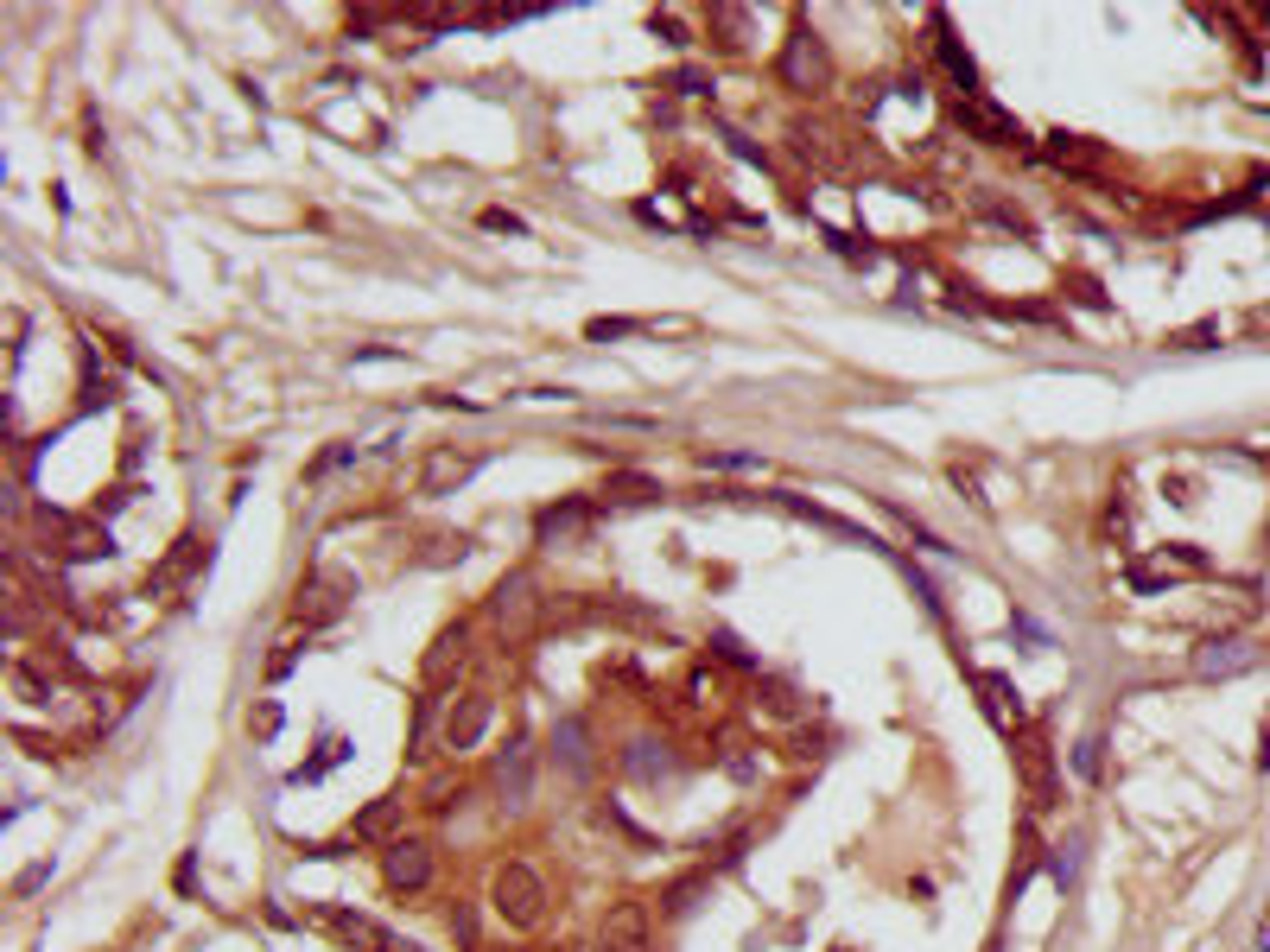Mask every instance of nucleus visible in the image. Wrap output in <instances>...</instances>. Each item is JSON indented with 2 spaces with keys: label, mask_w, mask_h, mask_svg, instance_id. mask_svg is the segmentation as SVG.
<instances>
[{
  "label": "nucleus",
  "mask_w": 1270,
  "mask_h": 952,
  "mask_svg": "<svg viewBox=\"0 0 1270 952\" xmlns=\"http://www.w3.org/2000/svg\"><path fill=\"white\" fill-rule=\"evenodd\" d=\"M978 217H985V222H1004L1010 235H1023V229H1029V222H1023V210H1010V204H991V197H978Z\"/></svg>",
  "instance_id": "nucleus-32"
},
{
  "label": "nucleus",
  "mask_w": 1270,
  "mask_h": 952,
  "mask_svg": "<svg viewBox=\"0 0 1270 952\" xmlns=\"http://www.w3.org/2000/svg\"><path fill=\"white\" fill-rule=\"evenodd\" d=\"M432 705H439V698H419V711H413V749H419L426 731H432Z\"/></svg>",
  "instance_id": "nucleus-38"
},
{
  "label": "nucleus",
  "mask_w": 1270,
  "mask_h": 952,
  "mask_svg": "<svg viewBox=\"0 0 1270 952\" xmlns=\"http://www.w3.org/2000/svg\"><path fill=\"white\" fill-rule=\"evenodd\" d=\"M794 147L807 152V159H820V166H839V147H832V134H826V127H807V121H794Z\"/></svg>",
  "instance_id": "nucleus-25"
},
{
  "label": "nucleus",
  "mask_w": 1270,
  "mask_h": 952,
  "mask_svg": "<svg viewBox=\"0 0 1270 952\" xmlns=\"http://www.w3.org/2000/svg\"><path fill=\"white\" fill-rule=\"evenodd\" d=\"M1207 572V552L1200 547H1157L1150 559L1131 565V590H1162V585H1182V578H1200Z\"/></svg>",
  "instance_id": "nucleus-5"
},
{
  "label": "nucleus",
  "mask_w": 1270,
  "mask_h": 952,
  "mask_svg": "<svg viewBox=\"0 0 1270 952\" xmlns=\"http://www.w3.org/2000/svg\"><path fill=\"white\" fill-rule=\"evenodd\" d=\"M655 33L668 38V45H686V33H680V20H673V13H655Z\"/></svg>",
  "instance_id": "nucleus-41"
},
{
  "label": "nucleus",
  "mask_w": 1270,
  "mask_h": 952,
  "mask_svg": "<svg viewBox=\"0 0 1270 952\" xmlns=\"http://www.w3.org/2000/svg\"><path fill=\"white\" fill-rule=\"evenodd\" d=\"M1067 293L1080 298V305H1092V312H1106V293H1099V286H1092V280H1074V286H1067Z\"/></svg>",
  "instance_id": "nucleus-39"
},
{
  "label": "nucleus",
  "mask_w": 1270,
  "mask_h": 952,
  "mask_svg": "<svg viewBox=\"0 0 1270 952\" xmlns=\"http://www.w3.org/2000/svg\"><path fill=\"white\" fill-rule=\"evenodd\" d=\"M553 756H560L565 774H591V724H585V718H560Z\"/></svg>",
  "instance_id": "nucleus-18"
},
{
  "label": "nucleus",
  "mask_w": 1270,
  "mask_h": 952,
  "mask_svg": "<svg viewBox=\"0 0 1270 952\" xmlns=\"http://www.w3.org/2000/svg\"><path fill=\"white\" fill-rule=\"evenodd\" d=\"M724 141H731V152H737V159H749V166H769V159H762V147H749L744 134H724Z\"/></svg>",
  "instance_id": "nucleus-40"
},
{
  "label": "nucleus",
  "mask_w": 1270,
  "mask_h": 952,
  "mask_svg": "<svg viewBox=\"0 0 1270 952\" xmlns=\"http://www.w3.org/2000/svg\"><path fill=\"white\" fill-rule=\"evenodd\" d=\"M598 496L610 502V509H642V502H655V496H661V483H655V476H642V471H616Z\"/></svg>",
  "instance_id": "nucleus-21"
},
{
  "label": "nucleus",
  "mask_w": 1270,
  "mask_h": 952,
  "mask_svg": "<svg viewBox=\"0 0 1270 952\" xmlns=\"http://www.w3.org/2000/svg\"><path fill=\"white\" fill-rule=\"evenodd\" d=\"M401 813H407V806H401V794H381V801H369L363 813H356V819H350L343 844H363V851H375V844H381V851H388V844L401 839Z\"/></svg>",
  "instance_id": "nucleus-12"
},
{
  "label": "nucleus",
  "mask_w": 1270,
  "mask_h": 952,
  "mask_svg": "<svg viewBox=\"0 0 1270 952\" xmlns=\"http://www.w3.org/2000/svg\"><path fill=\"white\" fill-rule=\"evenodd\" d=\"M58 552H64V559H102V552H109V527H71Z\"/></svg>",
  "instance_id": "nucleus-23"
},
{
  "label": "nucleus",
  "mask_w": 1270,
  "mask_h": 952,
  "mask_svg": "<svg viewBox=\"0 0 1270 952\" xmlns=\"http://www.w3.org/2000/svg\"><path fill=\"white\" fill-rule=\"evenodd\" d=\"M489 902H496V915L509 920V927H540V915H547V882L534 877L527 864H502L496 882H489Z\"/></svg>",
  "instance_id": "nucleus-3"
},
{
  "label": "nucleus",
  "mask_w": 1270,
  "mask_h": 952,
  "mask_svg": "<svg viewBox=\"0 0 1270 952\" xmlns=\"http://www.w3.org/2000/svg\"><path fill=\"white\" fill-rule=\"evenodd\" d=\"M699 464L706 471H756V457H737V451H706Z\"/></svg>",
  "instance_id": "nucleus-35"
},
{
  "label": "nucleus",
  "mask_w": 1270,
  "mask_h": 952,
  "mask_svg": "<svg viewBox=\"0 0 1270 952\" xmlns=\"http://www.w3.org/2000/svg\"><path fill=\"white\" fill-rule=\"evenodd\" d=\"M350 597H356V578H350L343 565H318V572L300 585V597H293V623H305V628L337 623V617L350 610Z\"/></svg>",
  "instance_id": "nucleus-2"
},
{
  "label": "nucleus",
  "mask_w": 1270,
  "mask_h": 952,
  "mask_svg": "<svg viewBox=\"0 0 1270 952\" xmlns=\"http://www.w3.org/2000/svg\"><path fill=\"white\" fill-rule=\"evenodd\" d=\"M381 877L394 895H419V889H432V851L419 839H394L381 851Z\"/></svg>",
  "instance_id": "nucleus-9"
},
{
  "label": "nucleus",
  "mask_w": 1270,
  "mask_h": 952,
  "mask_svg": "<svg viewBox=\"0 0 1270 952\" xmlns=\"http://www.w3.org/2000/svg\"><path fill=\"white\" fill-rule=\"evenodd\" d=\"M603 952H648V908L642 902H616L603 915Z\"/></svg>",
  "instance_id": "nucleus-17"
},
{
  "label": "nucleus",
  "mask_w": 1270,
  "mask_h": 952,
  "mask_svg": "<svg viewBox=\"0 0 1270 952\" xmlns=\"http://www.w3.org/2000/svg\"><path fill=\"white\" fill-rule=\"evenodd\" d=\"M477 464H484L477 451H457V444H432V451L419 457V476H413V483H419V496H451L457 483H471V476H477Z\"/></svg>",
  "instance_id": "nucleus-7"
},
{
  "label": "nucleus",
  "mask_w": 1270,
  "mask_h": 952,
  "mask_svg": "<svg viewBox=\"0 0 1270 952\" xmlns=\"http://www.w3.org/2000/svg\"><path fill=\"white\" fill-rule=\"evenodd\" d=\"M661 89H673V96H706V89H711V76L699 71V64H686V71H673L668 83H661Z\"/></svg>",
  "instance_id": "nucleus-30"
},
{
  "label": "nucleus",
  "mask_w": 1270,
  "mask_h": 952,
  "mask_svg": "<svg viewBox=\"0 0 1270 952\" xmlns=\"http://www.w3.org/2000/svg\"><path fill=\"white\" fill-rule=\"evenodd\" d=\"M972 686H978V698H985V718L998 724L1004 736H1016V731H1029V711H1023V693L1010 686L1004 673H972Z\"/></svg>",
  "instance_id": "nucleus-14"
},
{
  "label": "nucleus",
  "mask_w": 1270,
  "mask_h": 952,
  "mask_svg": "<svg viewBox=\"0 0 1270 952\" xmlns=\"http://www.w3.org/2000/svg\"><path fill=\"white\" fill-rule=\"evenodd\" d=\"M489 718H496V698L489 693H464L457 705L445 711V749H477L484 743V731H489Z\"/></svg>",
  "instance_id": "nucleus-13"
},
{
  "label": "nucleus",
  "mask_w": 1270,
  "mask_h": 952,
  "mask_svg": "<svg viewBox=\"0 0 1270 952\" xmlns=\"http://www.w3.org/2000/svg\"><path fill=\"white\" fill-rule=\"evenodd\" d=\"M1258 769H1270V724H1265V736H1258Z\"/></svg>",
  "instance_id": "nucleus-44"
},
{
  "label": "nucleus",
  "mask_w": 1270,
  "mask_h": 952,
  "mask_svg": "<svg viewBox=\"0 0 1270 952\" xmlns=\"http://www.w3.org/2000/svg\"><path fill=\"white\" fill-rule=\"evenodd\" d=\"M1099 749H1106V743H1099V736H1086L1080 749H1074V769H1080V781H1099V762H1106V756H1099Z\"/></svg>",
  "instance_id": "nucleus-33"
},
{
  "label": "nucleus",
  "mask_w": 1270,
  "mask_h": 952,
  "mask_svg": "<svg viewBox=\"0 0 1270 952\" xmlns=\"http://www.w3.org/2000/svg\"><path fill=\"white\" fill-rule=\"evenodd\" d=\"M484 229H509V235H522V217H509V210H484Z\"/></svg>",
  "instance_id": "nucleus-42"
},
{
  "label": "nucleus",
  "mask_w": 1270,
  "mask_h": 952,
  "mask_svg": "<svg viewBox=\"0 0 1270 952\" xmlns=\"http://www.w3.org/2000/svg\"><path fill=\"white\" fill-rule=\"evenodd\" d=\"M711 655L731 660V667H744V673H756V655H749V648L737 642V635H731V628H718V635H711Z\"/></svg>",
  "instance_id": "nucleus-29"
},
{
  "label": "nucleus",
  "mask_w": 1270,
  "mask_h": 952,
  "mask_svg": "<svg viewBox=\"0 0 1270 952\" xmlns=\"http://www.w3.org/2000/svg\"><path fill=\"white\" fill-rule=\"evenodd\" d=\"M635 330H655L642 318H591V343H610V337H635Z\"/></svg>",
  "instance_id": "nucleus-31"
},
{
  "label": "nucleus",
  "mask_w": 1270,
  "mask_h": 952,
  "mask_svg": "<svg viewBox=\"0 0 1270 952\" xmlns=\"http://www.w3.org/2000/svg\"><path fill=\"white\" fill-rule=\"evenodd\" d=\"M496 788H502V801L509 806L527 801V788H534V749H527V743H515V749L496 762Z\"/></svg>",
  "instance_id": "nucleus-20"
},
{
  "label": "nucleus",
  "mask_w": 1270,
  "mask_h": 952,
  "mask_svg": "<svg viewBox=\"0 0 1270 952\" xmlns=\"http://www.w3.org/2000/svg\"><path fill=\"white\" fill-rule=\"evenodd\" d=\"M762 705H769L776 718H801V693H794L787 680H762Z\"/></svg>",
  "instance_id": "nucleus-26"
},
{
  "label": "nucleus",
  "mask_w": 1270,
  "mask_h": 952,
  "mask_svg": "<svg viewBox=\"0 0 1270 952\" xmlns=\"http://www.w3.org/2000/svg\"><path fill=\"white\" fill-rule=\"evenodd\" d=\"M343 756H350V743H343V736H325V743H318V756L293 769V781H318V774H331L337 762H343Z\"/></svg>",
  "instance_id": "nucleus-24"
},
{
  "label": "nucleus",
  "mask_w": 1270,
  "mask_h": 952,
  "mask_svg": "<svg viewBox=\"0 0 1270 952\" xmlns=\"http://www.w3.org/2000/svg\"><path fill=\"white\" fill-rule=\"evenodd\" d=\"M451 933H457V947H477V915L457 902V915H451Z\"/></svg>",
  "instance_id": "nucleus-36"
},
{
  "label": "nucleus",
  "mask_w": 1270,
  "mask_h": 952,
  "mask_svg": "<svg viewBox=\"0 0 1270 952\" xmlns=\"http://www.w3.org/2000/svg\"><path fill=\"white\" fill-rule=\"evenodd\" d=\"M1258 667V642H1245V635H1207L1195 648V673L1200 680H1238V673H1251Z\"/></svg>",
  "instance_id": "nucleus-10"
},
{
  "label": "nucleus",
  "mask_w": 1270,
  "mask_h": 952,
  "mask_svg": "<svg viewBox=\"0 0 1270 952\" xmlns=\"http://www.w3.org/2000/svg\"><path fill=\"white\" fill-rule=\"evenodd\" d=\"M953 121L966 127L978 147H1023V127H1016V114L998 109L991 96H960V102H953Z\"/></svg>",
  "instance_id": "nucleus-4"
},
{
  "label": "nucleus",
  "mask_w": 1270,
  "mask_h": 952,
  "mask_svg": "<svg viewBox=\"0 0 1270 952\" xmlns=\"http://www.w3.org/2000/svg\"><path fill=\"white\" fill-rule=\"evenodd\" d=\"M312 927L331 933L343 952H419L413 940H401L394 927H381V920L363 915V908H312Z\"/></svg>",
  "instance_id": "nucleus-1"
},
{
  "label": "nucleus",
  "mask_w": 1270,
  "mask_h": 952,
  "mask_svg": "<svg viewBox=\"0 0 1270 952\" xmlns=\"http://www.w3.org/2000/svg\"><path fill=\"white\" fill-rule=\"evenodd\" d=\"M585 514H591L585 502H560V509H540V521H534V527H540V540H553V534H572V527H585Z\"/></svg>",
  "instance_id": "nucleus-22"
},
{
  "label": "nucleus",
  "mask_w": 1270,
  "mask_h": 952,
  "mask_svg": "<svg viewBox=\"0 0 1270 952\" xmlns=\"http://www.w3.org/2000/svg\"><path fill=\"white\" fill-rule=\"evenodd\" d=\"M953 483H960V489H966V496H972V502H985V496H978V476H972V471H966V464H953Z\"/></svg>",
  "instance_id": "nucleus-43"
},
{
  "label": "nucleus",
  "mask_w": 1270,
  "mask_h": 952,
  "mask_svg": "<svg viewBox=\"0 0 1270 952\" xmlns=\"http://www.w3.org/2000/svg\"><path fill=\"white\" fill-rule=\"evenodd\" d=\"M280 724H286V711H280V705H261V711L248 718V731L261 736V743H267V736H280Z\"/></svg>",
  "instance_id": "nucleus-34"
},
{
  "label": "nucleus",
  "mask_w": 1270,
  "mask_h": 952,
  "mask_svg": "<svg viewBox=\"0 0 1270 952\" xmlns=\"http://www.w3.org/2000/svg\"><path fill=\"white\" fill-rule=\"evenodd\" d=\"M782 83L794 89V96L826 89V45H820L814 26H794V33H787V45H782Z\"/></svg>",
  "instance_id": "nucleus-6"
},
{
  "label": "nucleus",
  "mask_w": 1270,
  "mask_h": 952,
  "mask_svg": "<svg viewBox=\"0 0 1270 952\" xmlns=\"http://www.w3.org/2000/svg\"><path fill=\"white\" fill-rule=\"evenodd\" d=\"M293 660H300V642H280V655L267 660V673H273V680H286V673H293Z\"/></svg>",
  "instance_id": "nucleus-37"
},
{
  "label": "nucleus",
  "mask_w": 1270,
  "mask_h": 952,
  "mask_svg": "<svg viewBox=\"0 0 1270 952\" xmlns=\"http://www.w3.org/2000/svg\"><path fill=\"white\" fill-rule=\"evenodd\" d=\"M464 660H471V628L451 623V628H439V642L426 648V660H419V680H426V686H445V680L457 673V667H464Z\"/></svg>",
  "instance_id": "nucleus-15"
},
{
  "label": "nucleus",
  "mask_w": 1270,
  "mask_h": 952,
  "mask_svg": "<svg viewBox=\"0 0 1270 952\" xmlns=\"http://www.w3.org/2000/svg\"><path fill=\"white\" fill-rule=\"evenodd\" d=\"M109 401H114V375L89 363L83 368V406H109Z\"/></svg>",
  "instance_id": "nucleus-28"
},
{
  "label": "nucleus",
  "mask_w": 1270,
  "mask_h": 952,
  "mask_svg": "<svg viewBox=\"0 0 1270 952\" xmlns=\"http://www.w3.org/2000/svg\"><path fill=\"white\" fill-rule=\"evenodd\" d=\"M1016 774H1023V794H1029V806H1048V794H1054V749H1048L1042 724L1016 731Z\"/></svg>",
  "instance_id": "nucleus-8"
},
{
  "label": "nucleus",
  "mask_w": 1270,
  "mask_h": 952,
  "mask_svg": "<svg viewBox=\"0 0 1270 952\" xmlns=\"http://www.w3.org/2000/svg\"><path fill=\"white\" fill-rule=\"evenodd\" d=\"M534 610H540V597H534V578H527V572H509V578L496 585V597H489L496 628H502V635H515V642L534 628Z\"/></svg>",
  "instance_id": "nucleus-11"
},
{
  "label": "nucleus",
  "mask_w": 1270,
  "mask_h": 952,
  "mask_svg": "<svg viewBox=\"0 0 1270 952\" xmlns=\"http://www.w3.org/2000/svg\"><path fill=\"white\" fill-rule=\"evenodd\" d=\"M1169 343H1175V350H1213V343H1220V318H1200V325L1175 330Z\"/></svg>",
  "instance_id": "nucleus-27"
},
{
  "label": "nucleus",
  "mask_w": 1270,
  "mask_h": 952,
  "mask_svg": "<svg viewBox=\"0 0 1270 952\" xmlns=\"http://www.w3.org/2000/svg\"><path fill=\"white\" fill-rule=\"evenodd\" d=\"M935 58H940V71L953 76L966 96H978V64H972V51L960 45V38L947 33V20H935Z\"/></svg>",
  "instance_id": "nucleus-19"
},
{
  "label": "nucleus",
  "mask_w": 1270,
  "mask_h": 952,
  "mask_svg": "<svg viewBox=\"0 0 1270 952\" xmlns=\"http://www.w3.org/2000/svg\"><path fill=\"white\" fill-rule=\"evenodd\" d=\"M1048 159H1054L1061 172H1080V179H1099V172H1106V147L1086 141V134H1067V127L1048 134Z\"/></svg>",
  "instance_id": "nucleus-16"
}]
</instances>
